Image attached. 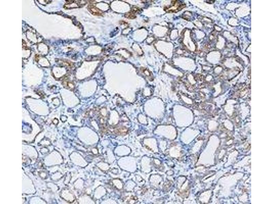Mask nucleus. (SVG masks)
<instances>
[{"instance_id": "nucleus-1", "label": "nucleus", "mask_w": 273, "mask_h": 204, "mask_svg": "<svg viewBox=\"0 0 273 204\" xmlns=\"http://www.w3.org/2000/svg\"><path fill=\"white\" fill-rule=\"evenodd\" d=\"M173 6L171 7L166 8L165 10L168 12L173 13L178 12L185 7V5L182 4L177 3V1H173Z\"/></svg>"}, {"instance_id": "nucleus-2", "label": "nucleus", "mask_w": 273, "mask_h": 204, "mask_svg": "<svg viewBox=\"0 0 273 204\" xmlns=\"http://www.w3.org/2000/svg\"><path fill=\"white\" fill-rule=\"evenodd\" d=\"M88 9L93 15L101 16L103 14V12L94 5H90L88 6Z\"/></svg>"}, {"instance_id": "nucleus-3", "label": "nucleus", "mask_w": 273, "mask_h": 204, "mask_svg": "<svg viewBox=\"0 0 273 204\" xmlns=\"http://www.w3.org/2000/svg\"><path fill=\"white\" fill-rule=\"evenodd\" d=\"M139 10L138 8L134 7L131 10V12L127 13L125 15V17L129 19H135L136 17L135 14L137 13Z\"/></svg>"}]
</instances>
